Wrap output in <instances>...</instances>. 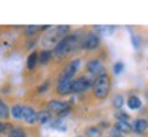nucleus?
Returning a JSON list of instances; mask_svg holds the SVG:
<instances>
[{
    "label": "nucleus",
    "instance_id": "1",
    "mask_svg": "<svg viewBox=\"0 0 148 137\" xmlns=\"http://www.w3.org/2000/svg\"><path fill=\"white\" fill-rule=\"evenodd\" d=\"M83 31H73L69 36L60 41L52 50H53L54 57H64L68 54L73 53L76 49H82V40H83Z\"/></svg>",
    "mask_w": 148,
    "mask_h": 137
},
{
    "label": "nucleus",
    "instance_id": "2",
    "mask_svg": "<svg viewBox=\"0 0 148 137\" xmlns=\"http://www.w3.org/2000/svg\"><path fill=\"white\" fill-rule=\"evenodd\" d=\"M112 90V77L108 75H102L95 77L94 86H92V95L95 99L98 101H103L109 97Z\"/></svg>",
    "mask_w": 148,
    "mask_h": 137
},
{
    "label": "nucleus",
    "instance_id": "3",
    "mask_svg": "<svg viewBox=\"0 0 148 137\" xmlns=\"http://www.w3.org/2000/svg\"><path fill=\"white\" fill-rule=\"evenodd\" d=\"M82 66V60L80 58H73L69 62H67L64 68L61 69V72L58 73L57 80H73L76 73L79 72Z\"/></svg>",
    "mask_w": 148,
    "mask_h": 137
},
{
    "label": "nucleus",
    "instance_id": "4",
    "mask_svg": "<svg viewBox=\"0 0 148 137\" xmlns=\"http://www.w3.org/2000/svg\"><path fill=\"white\" fill-rule=\"evenodd\" d=\"M94 80L95 77L90 75H82L76 79H73L72 83V94H80L87 91L88 88H92L94 86Z\"/></svg>",
    "mask_w": 148,
    "mask_h": 137
},
{
    "label": "nucleus",
    "instance_id": "5",
    "mask_svg": "<svg viewBox=\"0 0 148 137\" xmlns=\"http://www.w3.org/2000/svg\"><path fill=\"white\" fill-rule=\"evenodd\" d=\"M86 71H87V75L92 76V77L108 75V71H106V68L103 65L102 60H99V58H91V60H88L87 64H86Z\"/></svg>",
    "mask_w": 148,
    "mask_h": 137
},
{
    "label": "nucleus",
    "instance_id": "6",
    "mask_svg": "<svg viewBox=\"0 0 148 137\" xmlns=\"http://www.w3.org/2000/svg\"><path fill=\"white\" fill-rule=\"evenodd\" d=\"M101 45V37L95 31L86 33L83 40H82V49L83 50H95Z\"/></svg>",
    "mask_w": 148,
    "mask_h": 137
},
{
    "label": "nucleus",
    "instance_id": "7",
    "mask_svg": "<svg viewBox=\"0 0 148 137\" xmlns=\"http://www.w3.org/2000/svg\"><path fill=\"white\" fill-rule=\"evenodd\" d=\"M72 83L73 80H57L56 94L60 97H68L72 94Z\"/></svg>",
    "mask_w": 148,
    "mask_h": 137
},
{
    "label": "nucleus",
    "instance_id": "8",
    "mask_svg": "<svg viewBox=\"0 0 148 137\" xmlns=\"http://www.w3.org/2000/svg\"><path fill=\"white\" fill-rule=\"evenodd\" d=\"M23 121L27 125H34L38 122V111H36L32 106L23 105Z\"/></svg>",
    "mask_w": 148,
    "mask_h": 137
},
{
    "label": "nucleus",
    "instance_id": "9",
    "mask_svg": "<svg viewBox=\"0 0 148 137\" xmlns=\"http://www.w3.org/2000/svg\"><path fill=\"white\" fill-rule=\"evenodd\" d=\"M48 110L50 113H56V114H60L63 110H65L67 107H69V103L68 102H64V101H60V99H50L48 102Z\"/></svg>",
    "mask_w": 148,
    "mask_h": 137
},
{
    "label": "nucleus",
    "instance_id": "10",
    "mask_svg": "<svg viewBox=\"0 0 148 137\" xmlns=\"http://www.w3.org/2000/svg\"><path fill=\"white\" fill-rule=\"evenodd\" d=\"M133 132L137 134H144L148 130V119L147 118H136L132 124Z\"/></svg>",
    "mask_w": 148,
    "mask_h": 137
},
{
    "label": "nucleus",
    "instance_id": "11",
    "mask_svg": "<svg viewBox=\"0 0 148 137\" xmlns=\"http://www.w3.org/2000/svg\"><path fill=\"white\" fill-rule=\"evenodd\" d=\"M113 128L116 129V130H118L122 136H124V134H130V133L133 132L132 125H130L129 122H126V121H116V124H114Z\"/></svg>",
    "mask_w": 148,
    "mask_h": 137
},
{
    "label": "nucleus",
    "instance_id": "12",
    "mask_svg": "<svg viewBox=\"0 0 148 137\" xmlns=\"http://www.w3.org/2000/svg\"><path fill=\"white\" fill-rule=\"evenodd\" d=\"M53 57V50H50V49H42L41 52H38V62L41 65L48 64Z\"/></svg>",
    "mask_w": 148,
    "mask_h": 137
},
{
    "label": "nucleus",
    "instance_id": "13",
    "mask_svg": "<svg viewBox=\"0 0 148 137\" xmlns=\"http://www.w3.org/2000/svg\"><path fill=\"white\" fill-rule=\"evenodd\" d=\"M40 62H38V52H32V53L29 54V57H27V61H26V68L29 69L30 72L36 71L37 65H38Z\"/></svg>",
    "mask_w": 148,
    "mask_h": 137
},
{
    "label": "nucleus",
    "instance_id": "14",
    "mask_svg": "<svg viewBox=\"0 0 148 137\" xmlns=\"http://www.w3.org/2000/svg\"><path fill=\"white\" fill-rule=\"evenodd\" d=\"M126 105H128L130 110H139L143 103H141V99L137 95H129L128 99H126Z\"/></svg>",
    "mask_w": 148,
    "mask_h": 137
},
{
    "label": "nucleus",
    "instance_id": "15",
    "mask_svg": "<svg viewBox=\"0 0 148 137\" xmlns=\"http://www.w3.org/2000/svg\"><path fill=\"white\" fill-rule=\"evenodd\" d=\"M10 113H11V117H12L14 119H16V121L23 119V105H21V103H15V105L11 107Z\"/></svg>",
    "mask_w": 148,
    "mask_h": 137
},
{
    "label": "nucleus",
    "instance_id": "16",
    "mask_svg": "<svg viewBox=\"0 0 148 137\" xmlns=\"http://www.w3.org/2000/svg\"><path fill=\"white\" fill-rule=\"evenodd\" d=\"M84 136L86 137H102V129L99 126H88L84 129Z\"/></svg>",
    "mask_w": 148,
    "mask_h": 137
},
{
    "label": "nucleus",
    "instance_id": "17",
    "mask_svg": "<svg viewBox=\"0 0 148 137\" xmlns=\"http://www.w3.org/2000/svg\"><path fill=\"white\" fill-rule=\"evenodd\" d=\"M50 119H52V113H50L48 109H46V110L38 111V124L45 125V124H48V122H50Z\"/></svg>",
    "mask_w": 148,
    "mask_h": 137
},
{
    "label": "nucleus",
    "instance_id": "18",
    "mask_svg": "<svg viewBox=\"0 0 148 137\" xmlns=\"http://www.w3.org/2000/svg\"><path fill=\"white\" fill-rule=\"evenodd\" d=\"M10 110H11V109L8 107V105L0 98V118L1 119H8L10 117H11Z\"/></svg>",
    "mask_w": 148,
    "mask_h": 137
},
{
    "label": "nucleus",
    "instance_id": "19",
    "mask_svg": "<svg viewBox=\"0 0 148 137\" xmlns=\"http://www.w3.org/2000/svg\"><path fill=\"white\" fill-rule=\"evenodd\" d=\"M124 103H125V98H124V95L122 94H116L114 97H113L112 99V105L114 109H117V110H121L122 106H124Z\"/></svg>",
    "mask_w": 148,
    "mask_h": 137
},
{
    "label": "nucleus",
    "instance_id": "20",
    "mask_svg": "<svg viewBox=\"0 0 148 137\" xmlns=\"http://www.w3.org/2000/svg\"><path fill=\"white\" fill-rule=\"evenodd\" d=\"M8 137H27V133L23 128H14L8 133Z\"/></svg>",
    "mask_w": 148,
    "mask_h": 137
},
{
    "label": "nucleus",
    "instance_id": "21",
    "mask_svg": "<svg viewBox=\"0 0 148 137\" xmlns=\"http://www.w3.org/2000/svg\"><path fill=\"white\" fill-rule=\"evenodd\" d=\"M116 118H117V121H126V122H128V119H129V114L125 113V111H122V110H117Z\"/></svg>",
    "mask_w": 148,
    "mask_h": 137
},
{
    "label": "nucleus",
    "instance_id": "22",
    "mask_svg": "<svg viewBox=\"0 0 148 137\" xmlns=\"http://www.w3.org/2000/svg\"><path fill=\"white\" fill-rule=\"evenodd\" d=\"M122 71H124V62L122 61L114 62V65H113V72H114L116 75H120Z\"/></svg>",
    "mask_w": 148,
    "mask_h": 137
},
{
    "label": "nucleus",
    "instance_id": "23",
    "mask_svg": "<svg viewBox=\"0 0 148 137\" xmlns=\"http://www.w3.org/2000/svg\"><path fill=\"white\" fill-rule=\"evenodd\" d=\"M49 87H50V82L49 80H46V82H44V83L37 88V91H38V94H44V92H46V91L49 90Z\"/></svg>",
    "mask_w": 148,
    "mask_h": 137
},
{
    "label": "nucleus",
    "instance_id": "24",
    "mask_svg": "<svg viewBox=\"0 0 148 137\" xmlns=\"http://www.w3.org/2000/svg\"><path fill=\"white\" fill-rule=\"evenodd\" d=\"M132 45H133V48H135V49H139L140 48V38H139V36L132 34Z\"/></svg>",
    "mask_w": 148,
    "mask_h": 137
},
{
    "label": "nucleus",
    "instance_id": "25",
    "mask_svg": "<svg viewBox=\"0 0 148 137\" xmlns=\"http://www.w3.org/2000/svg\"><path fill=\"white\" fill-rule=\"evenodd\" d=\"M110 137H122V134L118 130H116V129L113 128V130H112V134H110Z\"/></svg>",
    "mask_w": 148,
    "mask_h": 137
},
{
    "label": "nucleus",
    "instance_id": "26",
    "mask_svg": "<svg viewBox=\"0 0 148 137\" xmlns=\"http://www.w3.org/2000/svg\"><path fill=\"white\" fill-rule=\"evenodd\" d=\"M4 132H5V122L0 121V133H4Z\"/></svg>",
    "mask_w": 148,
    "mask_h": 137
},
{
    "label": "nucleus",
    "instance_id": "27",
    "mask_svg": "<svg viewBox=\"0 0 148 137\" xmlns=\"http://www.w3.org/2000/svg\"><path fill=\"white\" fill-rule=\"evenodd\" d=\"M77 137H86V136H77Z\"/></svg>",
    "mask_w": 148,
    "mask_h": 137
},
{
    "label": "nucleus",
    "instance_id": "28",
    "mask_svg": "<svg viewBox=\"0 0 148 137\" xmlns=\"http://www.w3.org/2000/svg\"><path fill=\"white\" fill-rule=\"evenodd\" d=\"M147 98H148V91H147Z\"/></svg>",
    "mask_w": 148,
    "mask_h": 137
}]
</instances>
